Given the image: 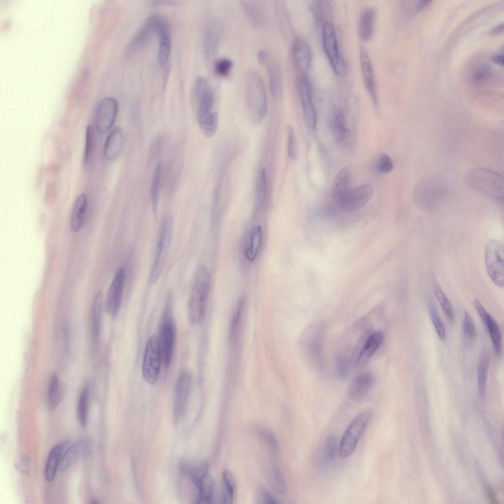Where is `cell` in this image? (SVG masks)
<instances>
[{
    "mask_svg": "<svg viewBox=\"0 0 504 504\" xmlns=\"http://www.w3.org/2000/svg\"><path fill=\"white\" fill-rule=\"evenodd\" d=\"M449 186L447 180L441 175L428 176L421 180L413 190L414 202L425 210L438 207L446 197Z\"/></svg>",
    "mask_w": 504,
    "mask_h": 504,
    "instance_id": "1",
    "label": "cell"
},
{
    "mask_svg": "<svg viewBox=\"0 0 504 504\" xmlns=\"http://www.w3.org/2000/svg\"><path fill=\"white\" fill-rule=\"evenodd\" d=\"M210 289V276L207 269L200 266L196 270L190 296L189 314L190 321L199 323L204 319Z\"/></svg>",
    "mask_w": 504,
    "mask_h": 504,
    "instance_id": "2",
    "label": "cell"
},
{
    "mask_svg": "<svg viewBox=\"0 0 504 504\" xmlns=\"http://www.w3.org/2000/svg\"><path fill=\"white\" fill-rule=\"evenodd\" d=\"M245 91L247 105L252 123L260 124L266 113L267 101L263 82L256 71L248 73Z\"/></svg>",
    "mask_w": 504,
    "mask_h": 504,
    "instance_id": "3",
    "label": "cell"
},
{
    "mask_svg": "<svg viewBox=\"0 0 504 504\" xmlns=\"http://www.w3.org/2000/svg\"><path fill=\"white\" fill-rule=\"evenodd\" d=\"M465 179L472 188L497 200H503L504 178L498 173L483 168H474L467 173Z\"/></svg>",
    "mask_w": 504,
    "mask_h": 504,
    "instance_id": "4",
    "label": "cell"
},
{
    "mask_svg": "<svg viewBox=\"0 0 504 504\" xmlns=\"http://www.w3.org/2000/svg\"><path fill=\"white\" fill-rule=\"evenodd\" d=\"M173 226V219L171 216H168L163 218L159 229L154 261L149 276L151 284H155L158 281L163 269L170 249Z\"/></svg>",
    "mask_w": 504,
    "mask_h": 504,
    "instance_id": "5",
    "label": "cell"
},
{
    "mask_svg": "<svg viewBox=\"0 0 504 504\" xmlns=\"http://www.w3.org/2000/svg\"><path fill=\"white\" fill-rule=\"evenodd\" d=\"M485 263L487 274L493 283L499 287L504 284V247L500 241L491 239L485 249Z\"/></svg>",
    "mask_w": 504,
    "mask_h": 504,
    "instance_id": "6",
    "label": "cell"
},
{
    "mask_svg": "<svg viewBox=\"0 0 504 504\" xmlns=\"http://www.w3.org/2000/svg\"><path fill=\"white\" fill-rule=\"evenodd\" d=\"M370 417L369 410L364 411L356 416L348 425L340 442L339 455L341 458H347L353 453Z\"/></svg>",
    "mask_w": 504,
    "mask_h": 504,
    "instance_id": "7",
    "label": "cell"
},
{
    "mask_svg": "<svg viewBox=\"0 0 504 504\" xmlns=\"http://www.w3.org/2000/svg\"><path fill=\"white\" fill-rule=\"evenodd\" d=\"M161 359L159 339L156 335L151 336L145 347L142 368L144 380L151 385L158 379Z\"/></svg>",
    "mask_w": 504,
    "mask_h": 504,
    "instance_id": "8",
    "label": "cell"
},
{
    "mask_svg": "<svg viewBox=\"0 0 504 504\" xmlns=\"http://www.w3.org/2000/svg\"><path fill=\"white\" fill-rule=\"evenodd\" d=\"M322 36L324 51L334 71L340 76L345 75L346 64L339 51L335 30L330 22L323 24Z\"/></svg>",
    "mask_w": 504,
    "mask_h": 504,
    "instance_id": "9",
    "label": "cell"
},
{
    "mask_svg": "<svg viewBox=\"0 0 504 504\" xmlns=\"http://www.w3.org/2000/svg\"><path fill=\"white\" fill-rule=\"evenodd\" d=\"M118 110L117 101L112 97H105L97 104L95 111V124L101 134L108 132L113 126Z\"/></svg>",
    "mask_w": 504,
    "mask_h": 504,
    "instance_id": "10",
    "label": "cell"
},
{
    "mask_svg": "<svg viewBox=\"0 0 504 504\" xmlns=\"http://www.w3.org/2000/svg\"><path fill=\"white\" fill-rule=\"evenodd\" d=\"M383 338V334L380 332L364 334L355 348L353 354L354 364L356 367H361L366 364L380 346Z\"/></svg>",
    "mask_w": 504,
    "mask_h": 504,
    "instance_id": "11",
    "label": "cell"
},
{
    "mask_svg": "<svg viewBox=\"0 0 504 504\" xmlns=\"http://www.w3.org/2000/svg\"><path fill=\"white\" fill-rule=\"evenodd\" d=\"M125 279V270L123 267H121L116 271L106 294L105 309L113 317H116L120 311Z\"/></svg>",
    "mask_w": 504,
    "mask_h": 504,
    "instance_id": "12",
    "label": "cell"
},
{
    "mask_svg": "<svg viewBox=\"0 0 504 504\" xmlns=\"http://www.w3.org/2000/svg\"><path fill=\"white\" fill-rule=\"evenodd\" d=\"M297 89L307 125L311 129L316 127V115L312 100L311 86L307 75L299 74Z\"/></svg>",
    "mask_w": 504,
    "mask_h": 504,
    "instance_id": "13",
    "label": "cell"
},
{
    "mask_svg": "<svg viewBox=\"0 0 504 504\" xmlns=\"http://www.w3.org/2000/svg\"><path fill=\"white\" fill-rule=\"evenodd\" d=\"M373 191L372 186L369 184L351 188L338 205L348 212L356 211L369 202L373 196Z\"/></svg>",
    "mask_w": 504,
    "mask_h": 504,
    "instance_id": "14",
    "label": "cell"
},
{
    "mask_svg": "<svg viewBox=\"0 0 504 504\" xmlns=\"http://www.w3.org/2000/svg\"><path fill=\"white\" fill-rule=\"evenodd\" d=\"M176 338V327L172 318L167 317L163 321L160 331L159 344L162 359L166 368L171 364L175 340Z\"/></svg>",
    "mask_w": 504,
    "mask_h": 504,
    "instance_id": "15",
    "label": "cell"
},
{
    "mask_svg": "<svg viewBox=\"0 0 504 504\" xmlns=\"http://www.w3.org/2000/svg\"><path fill=\"white\" fill-rule=\"evenodd\" d=\"M257 58L259 63L266 68L271 94L276 97L280 93L282 87L279 66L275 60L266 51H260Z\"/></svg>",
    "mask_w": 504,
    "mask_h": 504,
    "instance_id": "16",
    "label": "cell"
},
{
    "mask_svg": "<svg viewBox=\"0 0 504 504\" xmlns=\"http://www.w3.org/2000/svg\"><path fill=\"white\" fill-rule=\"evenodd\" d=\"M156 32L159 38L158 59L159 64L165 65L167 63L171 50V39L169 26L166 20L159 15H155Z\"/></svg>",
    "mask_w": 504,
    "mask_h": 504,
    "instance_id": "17",
    "label": "cell"
},
{
    "mask_svg": "<svg viewBox=\"0 0 504 504\" xmlns=\"http://www.w3.org/2000/svg\"><path fill=\"white\" fill-rule=\"evenodd\" d=\"M474 305L478 315L486 326L495 354L500 355L502 351V339L497 321L486 310L478 299H475Z\"/></svg>",
    "mask_w": 504,
    "mask_h": 504,
    "instance_id": "18",
    "label": "cell"
},
{
    "mask_svg": "<svg viewBox=\"0 0 504 504\" xmlns=\"http://www.w3.org/2000/svg\"><path fill=\"white\" fill-rule=\"evenodd\" d=\"M190 385V375L187 371H183L178 376L175 389L174 414L176 420L182 416L184 411Z\"/></svg>",
    "mask_w": 504,
    "mask_h": 504,
    "instance_id": "19",
    "label": "cell"
},
{
    "mask_svg": "<svg viewBox=\"0 0 504 504\" xmlns=\"http://www.w3.org/2000/svg\"><path fill=\"white\" fill-rule=\"evenodd\" d=\"M292 59L300 74L307 75L311 63V52L307 43L301 38L297 37L293 42Z\"/></svg>",
    "mask_w": 504,
    "mask_h": 504,
    "instance_id": "20",
    "label": "cell"
},
{
    "mask_svg": "<svg viewBox=\"0 0 504 504\" xmlns=\"http://www.w3.org/2000/svg\"><path fill=\"white\" fill-rule=\"evenodd\" d=\"M362 76L367 90L375 104H378L376 83L371 59L366 49L361 47L359 52Z\"/></svg>",
    "mask_w": 504,
    "mask_h": 504,
    "instance_id": "21",
    "label": "cell"
},
{
    "mask_svg": "<svg viewBox=\"0 0 504 504\" xmlns=\"http://www.w3.org/2000/svg\"><path fill=\"white\" fill-rule=\"evenodd\" d=\"M241 6L245 14L251 22L257 27H264L267 21L266 6L260 1L243 0Z\"/></svg>",
    "mask_w": 504,
    "mask_h": 504,
    "instance_id": "22",
    "label": "cell"
},
{
    "mask_svg": "<svg viewBox=\"0 0 504 504\" xmlns=\"http://www.w3.org/2000/svg\"><path fill=\"white\" fill-rule=\"evenodd\" d=\"M373 383V377L369 373H365L357 376L352 380L349 386V398L355 401L362 400L367 395Z\"/></svg>",
    "mask_w": 504,
    "mask_h": 504,
    "instance_id": "23",
    "label": "cell"
},
{
    "mask_svg": "<svg viewBox=\"0 0 504 504\" xmlns=\"http://www.w3.org/2000/svg\"><path fill=\"white\" fill-rule=\"evenodd\" d=\"M103 294L101 290L95 294L91 309V336L92 343L96 346L99 340L102 316Z\"/></svg>",
    "mask_w": 504,
    "mask_h": 504,
    "instance_id": "24",
    "label": "cell"
},
{
    "mask_svg": "<svg viewBox=\"0 0 504 504\" xmlns=\"http://www.w3.org/2000/svg\"><path fill=\"white\" fill-rule=\"evenodd\" d=\"M331 128L334 137L339 144L346 145L350 137V131L343 111L340 109L334 110L331 118Z\"/></svg>",
    "mask_w": 504,
    "mask_h": 504,
    "instance_id": "25",
    "label": "cell"
},
{
    "mask_svg": "<svg viewBox=\"0 0 504 504\" xmlns=\"http://www.w3.org/2000/svg\"><path fill=\"white\" fill-rule=\"evenodd\" d=\"M69 441L63 440L56 444L51 449L45 468V477L48 481H52L58 470L63 452Z\"/></svg>",
    "mask_w": 504,
    "mask_h": 504,
    "instance_id": "26",
    "label": "cell"
},
{
    "mask_svg": "<svg viewBox=\"0 0 504 504\" xmlns=\"http://www.w3.org/2000/svg\"><path fill=\"white\" fill-rule=\"evenodd\" d=\"M351 174L348 168L344 167L335 177L332 187V196L338 205L350 189Z\"/></svg>",
    "mask_w": 504,
    "mask_h": 504,
    "instance_id": "27",
    "label": "cell"
},
{
    "mask_svg": "<svg viewBox=\"0 0 504 504\" xmlns=\"http://www.w3.org/2000/svg\"><path fill=\"white\" fill-rule=\"evenodd\" d=\"M87 205V197L85 193L80 194L75 200L70 220V228L74 233L79 231L83 226Z\"/></svg>",
    "mask_w": 504,
    "mask_h": 504,
    "instance_id": "28",
    "label": "cell"
},
{
    "mask_svg": "<svg viewBox=\"0 0 504 504\" xmlns=\"http://www.w3.org/2000/svg\"><path fill=\"white\" fill-rule=\"evenodd\" d=\"M86 447L87 443L84 440L78 441L70 446L62 456L58 470L68 469L84 453Z\"/></svg>",
    "mask_w": 504,
    "mask_h": 504,
    "instance_id": "29",
    "label": "cell"
},
{
    "mask_svg": "<svg viewBox=\"0 0 504 504\" xmlns=\"http://www.w3.org/2000/svg\"><path fill=\"white\" fill-rule=\"evenodd\" d=\"M376 11L372 7H368L362 12L359 24V34L363 41L369 40L373 36L375 28Z\"/></svg>",
    "mask_w": 504,
    "mask_h": 504,
    "instance_id": "30",
    "label": "cell"
},
{
    "mask_svg": "<svg viewBox=\"0 0 504 504\" xmlns=\"http://www.w3.org/2000/svg\"><path fill=\"white\" fill-rule=\"evenodd\" d=\"M267 480L272 489L279 494H284L286 486L282 473L277 465L273 462L266 463L264 466Z\"/></svg>",
    "mask_w": 504,
    "mask_h": 504,
    "instance_id": "31",
    "label": "cell"
},
{
    "mask_svg": "<svg viewBox=\"0 0 504 504\" xmlns=\"http://www.w3.org/2000/svg\"><path fill=\"white\" fill-rule=\"evenodd\" d=\"M123 135L119 127L113 129L108 134L104 147V156L108 160L114 159L119 153L123 145Z\"/></svg>",
    "mask_w": 504,
    "mask_h": 504,
    "instance_id": "32",
    "label": "cell"
},
{
    "mask_svg": "<svg viewBox=\"0 0 504 504\" xmlns=\"http://www.w3.org/2000/svg\"><path fill=\"white\" fill-rule=\"evenodd\" d=\"M154 15L150 17L136 34L128 47L130 53L135 52L142 47L150 38L153 32H156Z\"/></svg>",
    "mask_w": 504,
    "mask_h": 504,
    "instance_id": "33",
    "label": "cell"
},
{
    "mask_svg": "<svg viewBox=\"0 0 504 504\" xmlns=\"http://www.w3.org/2000/svg\"><path fill=\"white\" fill-rule=\"evenodd\" d=\"M182 469L196 487L208 474V465L205 461H198L182 465Z\"/></svg>",
    "mask_w": 504,
    "mask_h": 504,
    "instance_id": "34",
    "label": "cell"
},
{
    "mask_svg": "<svg viewBox=\"0 0 504 504\" xmlns=\"http://www.w3.org/2000/svg\"><path fill=\"white\" fill-rule=\"evenodd\" d=\"M262 230L260 225L253 227L251 231L248 245L244 251V256L249 261H253L257 257L262 242Z\"/></svg>",
    "mask_w": 504,
    "mask_h": 504,
    "instance_id": "35",
    "label": "cell"
},
{
    "mask_svg": "<svg viewBox=\"0 0 504 504\" xmlns=\"http://www.w3.org/2000/svg\"><path fill=\"white\" fill-rule=\"evenodd\" d=\"M220 30L216 25H212L205 32L203 48L205 56L212 58L216 53L220 39Z\"/></svg>",
    "mask_w": 504,
    "mask_h": 504,
    "instance_id": "36",
    "label": "cell"
},
{
    "mask_svg": "<svg viewBox=\"0 0 504 504\" xmlns=\"http://www.w3.org/2000/svg\"><path fill=\"white\" fill-rule=\"evenodd\" d=\"M266 171L264 168H260L257 174L255 185V216L262 210L266 198Z\"/></svg>",
    "mask_w": 504,
    "mask_h": 504,
    "instance_id": "37",
    "label": "cell"
},
{
    "mask_svg": "<svg viewBox=\"0 0 504 504\" xmlns=\"http://www.w3.org/2000/svg\"><path fill=\"white\" fill-rule=\"evenodd\" d=\"M63 398V389L56 374L51 377L47 394V403L50 410H54L61 403Z\"/></svg>",
    "mask_w": 504,
    "mask_h": 504,
    "instance_id": "38",
    "label": "cell"
},
{
    "mask_svg": "<svg viewBox=\"0 0 504 504\" xmlns=\"http://www.w3.org/2000/svg\"><path fill=\"white\" fill-rule=\"evenodd\" d=\"M489 364V355L487 352H484L479 357L477 366L478 392L480 397L482 398L485 395Z\"/></svg>",
    "mask_w": 504,
    "mask_h": 504,
    "instance_id": "39",
    "label": "cell"
},
{
    "mask_svg": "<svg viewBox=\"0 0 504 504\" xmlns=\"http://www.w3.org/2000/svg\"><path fill=\"white\" fill-rule=\"evenodd\" d=\"M89 400V387L86 385L80 393L77 410L78 421L82 428H85L88 423Z\"/></svg>",
    "mask_w": 504,
    "mask_h": 504,
    "instance_id": "40",
    "label": "cell"
},
{
    "mask_svg": "<svg viewBox=\"0 0 504 504\" xmlns=\"http://www.w3.org/2000/svg\"><path fill=\"white\" fill-rule=\"evenodd\" d=\"M245 305V298H241L235 307L231 320L229 331V340L230 342L234 341L238 335Z\"/></svg>",
    "mask_w": 504,
    "mask_h": 504,
    "instance_id": "41",
    "label": "cell"
},
{
    "mask_svg": "<svg viewBox=\"0 0 504 504\" xmlns=\"http://www.w3.org/2000/svg\"><path fill=\"white\" fill-rule=\"evenodd\" d=\"M432 282L435 296L442 311L449 320H453L454 311L451 302L441 287L435 277H432Z\"/></svg>",
    "mask_w": 504,
    "mask_h": 504,
    "instance_id": "42",
    "label": "cell"
},
{
    "mask_svg": "<svg viewBox=\"0 0 504 504\" xmlns=\"http://www.w3.org/2000/svg\"><path fill=\"white\" fill-rule=\"evenodd\" d=\"M197 122L204 136L209 138L213 136L217 130L219 116L216 112H213L208 115L197 118Z\"/></svg>",
    "mask_w": 504,
    "mask_h": 504,
    "instance_id": "43",
    "label": "cell"
},
{
    "mask_svg": "<svg viewBox=\"0 0 504 504\" xmlns=\"http://www.w3.org/2000/svg\"><path fill=\"white\" fill-rule=\"evenodd\" d=\"M162 163L159 162L157 164L153 175L151 186V198L154 213L156 216L159 200V186L162 174Z\"/></svg>",
    "mask_w": 504,
    "mask_h": 504,
    "instance_id": "44",
    "label": "cell"
},
{
    "mask_svg": "<svg viewBox=\"0 0 504 504\" xmlns=\"http://www.w3.org/2000/svg\"><path fill=\"white\" fill-rule=\"evenodd\" d=\"M339 446L340 442L336 436L331 435L328 437L324 441L322 452L323 460L326 463L332 462L337 454H339Z\"/></svg>",
    "mask_w": 504,
    "mask_h": 504,
    "instance_id": "45",
    "label": "cell"
},
{
    "mask_svg": "<svg viewBox=\"0 0 504 504\" xmlns=\"http://www.w3.org/2000/svg\"><path fill=\"white\" fill-rule=\"evenodd\" d=\"M198 491L197 503L209 504L212 500L214 484L212 478L208 474L196 487Z\"/></svg>",
    "mask_w": 504,
    "mask_h": 504,
    "instance_id": "46",
    "label": "cell"
},
{
    "mask_svg": "<svg viewBox=\"0 0 504 504\" xmlns=\"http://www.w3.org/2000/svg\"><path fill=\"white\" fill-rule=\"evenodd\" d=\"M222 481L224 486L222 501L223 503L230 504L234 500L236 483L232 473L225 470L222 472Z\"/></svg>",
    "mask_w": 504,
    "mask_h": 504,
    "instance_id": "47",
    "label": "cell"
},
{
    "mask_svg": "<svg viewBox=\"0 0 504 504\" xmlns=\"http://www.w3.org/2000/svg\"><path fill=\"white\" fill-rule=\"evenodd\" d=\"M429 312L431 321L439 338L441 341H445L446 339L445 327L435 304L432 300L429 302Z\"/></svg>",
    "mask_w": 504,
    "mask_h": 504,
    "instance_id": "48",
    "label": "cell"
},
{
    "mask_svg": "<svg viewBox=\"0 0 504 504\" xmlns=\"http://www.w3.org/2000/svg\"><path fill=\"white\" fill-rule=\"evenodd\" d=\"M330 5L328 1L316 0L311 4V9L314 17L318 22L323 24L328 21L330 15Z\"/></svg>",
    "mask_w": 504,
    "mask_h": 504,
    "instance_id": "49",
    "label": "cell"
},
{
    "mask_svg": "<svg viewBox=\"0 0 504 504\" xmlns=\"http://www.w3.org/2000/svg\"><path fill=\"white\" fill-rule=\"evenodd\" d=\"M94 140V134L93 127L89 125L86 128L85 146L84 154V163L86 164L92 156Z\"/></svg>",
    "mask_w": 504,
    "mask_h": 504,
    "instance_id": "50",
    "label": "cell"
},
{
    "mask_svg": "<svg viewBox=\"0 0 504 504\" xmlns=\"http://www.w3.org/2000/svg\"><path fill=\"white\" fill-rule=\"evenodd\" d=\"M233 63L232 61L227 58L223 57L218 59L214 64L215 73L221 77L227 76L230 73Z\"/></svg>",
    "mask_w": 504,
    "mask_h": 504,
    "instance_id": "51",
    "label": "cell"
},
{
    "mask_svg": "<svg viewBox=\"0 0 504 504\" xmlns=\"http://www.w3.org/2000/svg\"><path fill=\"white\" fill-rule=\"evenodd\" d=\"M258 434L273 452H278L279 444L274 433L267 429L260 428L258 430Z\"/></svg>",
    "mask_w": 504,
    "mask_h": 504,
    "instance_id": "52",
    "label": "cell"
},
{
    "mask_svg": "<svg viewBox=\"0 0 504 504\" xmlns=\"http://www.w3.org/2000/svg\"><path fill=\"white\" fill-rule=\"evenodd\" d=\"M393 167V162L388 155L381 153L379 155L377 161L376 168L379 173H388L392 170Z\"/></svg>",
    "mask_w": 504,
    "mask_h": 504,
    "instance_id": "53",
    "label": "cell"
},
{
    "mask_svg": "<svg viewBox=\"0 0 504 504\" xmlns=\"http://www.w3.org/2000/svg\"><path fill=\"white\" fill-rule=\"evenodd\" d=\"M287 153L290 159L295 161L298 158V151L294 130L291 126L288 127Z\"/></svg>",
    "mask_w": 504,
    "mask_h": 504,
    "instance_id": "54",
    "label": "cell"
},
{
    "mask_svg": "<svg viewBox=\"0 0 504 504\" xmlns=\"http://www.w3.org/2000/svg\"><path fill=\"white\" fill-rule=\"evenodd\" d=\"M463 331L465 335L470 339H473L476 335V328L469 313L465 311L463 320Z\"/></svg>",
    "mask_w": 504,
    "mask_h": 504,
    "instance_id": "55",
    "label": "cell"
},
{
    "mask_svg": "<svg viewBox=\"0 0 504 504\" xmlns=\"http://www.w3.org/2000/svg\"><path fill=\"white\" fill-rule=\"evenodd\" d=\"M336 369L338 376L340 378H344L347 377L348 371V365L346 358L342 354H339L336 358Z\"/></svg>",
    "mask_w": 504,
    "mask_h": 504,
    "instance_id": "56",
    "label": "cell"
},
{
    "mask_svg": "<svg viewBox=\"0 0 504 504\" xmlns=\"http://www.w3.org/2000/svg\"><path fill=\"white\" fill-rule=\"evenodd\" d=\"M490 68L488 65L479 67L472 75V81L475 84H478L486 81L490 74Z\"/></svg>",
    "mask_w": 504,
    "mask_h": 504,
    "instance_id": "57",
    "label": "cell"
},
{
    "mask_svg": "<svg viewBox=\"0 0 504 504\" xmlns=\"http://www.w3.org/2000/svg\"><path fill=\"white\" fill-rule=\"evenodd\" d=\"M257 492V500L259 504H274L279 503L277 499L264 488H259Z\"/></svg>",
    "mask_w": 504,
    "mask_h": 504,
    "instance_id": "58",
    "label": "cell"
},
{
    "mask_svg": "<svg viewBox=\"0 0 504 504\" xmlns=\"http://www.w3.org/2000/svg\"><path fill=\"white\" fill-rule=\"evenodd\" d=\"M430 2H431V1L430 0H422L420 1L415 7L416 11L417 12H419L423 11L430 4Z\"/></svg>",
    "mask_w": 504,
    "mask_h": 504,
    "instance_id": "59",
    "label": "cell"
},
{
    "mask_svg": "<svg viewBox=\"0 0 504 504\" xmlns=\"http://www.w3.org/2000/svg\"><path fill=\"white\" fill-rule=\"evenodd\" d=\"M491 61L495 63L503 66V56L501 54H497L493 56L491 59Z\"/></svg>",
    "mask_w": 504,
    "mask_h": 504,
    "instance_id": "60",
    "label": "cell"
},
{
    "mask_svg": "<svg viewBox=\"0 0 504 504\" xmlns=\"http://www.w3.org/2000/svg\"><path fill=\"white\" fill-rule=\"evenodd\" d=\"M487 493L488 496L490 500L492 501V502L493 503H497V500L496 499L495 493L491 488L488 489Z\"/></svg>",
    "mask_w": 504,
    "mask_h": 504,
    "instance_id": "61",
    "label": "cell"
},
{
    "mask_svg": "<svg viewBox=\"0 0 504 504\" xmlns=\"http://www.w3.org/2000/svg\"><path fill=\"white\" fill-rule=\"evenodd\" d=\"M503 31V24L499 25L496 27L494 28L491 31V33L493 34H498L502 32Z\"/></svg>",
    "mask_w": 504,
    "mask_h": 504,
    "instance_id": "62",
    "label": "cell"
}]
</instances>
